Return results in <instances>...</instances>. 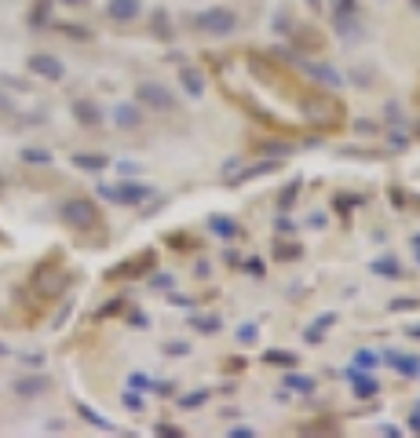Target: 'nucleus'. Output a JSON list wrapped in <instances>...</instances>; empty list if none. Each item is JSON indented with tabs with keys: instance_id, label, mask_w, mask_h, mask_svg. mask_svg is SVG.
<instances>
[{
	"instance_id": "nucleus-31",
	"label": "nucleus",
	"mask_w": 420,
	"mask_h": 438,
	"mask_svg": "<svg viewBox=\"0 0 420 438\" xmlns=\"http://www.w3.org/2000/svg\"><path fill=\"white\" fill-rule=\"evenodd\" d=\"M0 355H8V347H0Z\"/></svg>"
},
{
	"instance_id": "nucleus-32",
	"label": "nucleus",
	"mask_w": 420,
	"mask_h": 438,
	"mask_svg": "<svg viewBox=\"0 0 420 438\" xmlns=\"http://www.w3.org/2000/svg\"><path fill=\"white\" fill-rule=\"evenodd\" d=\"M416 8H420V0H416Z\"/></svg>"
},
{
	"instance_id": "nucleus-3",
	"label": "nucleus",
	"mask_w": 420,
	"mask_h": 438,
	"mask_svg": "<svg viewBox=\"0 0 420 438\" xmlns=\"http://www.w3.org/2000/svg\"><path fill=\"white\" fill-rule=\"evenodd\" d=\"M99 194L117 201V205H143L154 190H150V186H136V183H121V186H103Z\"/></svg>"
},
{
	"instance_id": "nucleus-26",
	"label": "nucleus",
	"mask_w": 420,
	"mask_h": 438,
	"mask_svg": "<svg viewBox=\"0 0 420 438\" xmlns=\"http://www.w3.org/2000/svg\"><path fill=\"white\" fill-rule=\"evenodd\" d=\"M157 434H183V431H179V427H172V424H161V427H157Z\"/></svg>"
},
{
	"instance_id": "nucleus-16",
	"label": "nucleus",
	"mask_w": 420,
	"mask_h": 438,
	"mask_svg": "<svg viewBox=\"0 0 420 438\" xmlns=\"http://www.w3.org/2000/svg\"><path fill=\"white\" fill-rule=\"evenodd\" d=\"M183 84L194 91V96H201V73H194V70H183Z\"/></svg>"
},
{
	"instance_id": "nucleus-8",
	"label": "nucleus",
	"mask_w": 420,
	"mask_h": 438,
	"mask_svg": "<svg viewBox=\"0 0 420 438\" xmlns=\"http://www.w3.org/2000/svg\"><path fill=\"white\" fill-rule=\"evenodd\" d=\"M74 117L81 121V124H88V128H91V124H99L103 121V113H99V106H95V103H74Z\"/></svg>"
},
{
	"instance_id": "nucleus-12",
	"label": "nucleus",
	"mask_w": 420,
	"mask_h": 438,
	"mask_svg": "<svg viewBox=\"0 0 420 438\" xmlns=\"http://www.w3.org/2000/svg\"><path fill=\"white\" fill-rule=\"evenodd\" d=\"M154 263V253H143V260H132V263H124V267H117L110 277H117V274H139V270H146Z\"/></svg>"
},
{
	"instance_id": "nucleus-30",
	"label": "nucleus",
	"mask_w": 420,
	"mask_h": 438,
	"mask_svg": "<svg viewBox=\"0 0 420 438\" xmlns=\"http://www.w3.org/2000/svg\"><path fill=\"white\" fill-rule=\"evenodd\" d=\"M62 4H81V0H62Z\"/></svg>"
},
{
	"instance_id": "nucleus-4",
	"label": "nucleus",
	"mask_w": 420,
	"mask_h": 438,
	"mask_svg": "<svg viewBox=\"0 0 420 438\" xmlns=\"http://www.w3.org/2000/svg\"><path fill=\"white\" fill-rule=\"evenodd\" d=\"M34 289L41 292V296H59L62 289H66V274L59 270V263H51V267H41L37 274H34Z\"/></svg>"
},
{
	"instance_id": "nucleus-29",
	"label": "nucleus",
	"mask_w": 420,
	"mask_h": 438,
	"mask_svg": "<svg viewBox=\"0 0 420 438\" xmlns=\"http://www.w3.org/2000/svg\"><path fill=\"white\" fill-rule=\"evenodd\" d=\"M409 336H420V325H416V329H409Z\"/></svg>"
},
{
	"instance_id": "nucleus-11",
	"label": "nucleus",
	"mask_w": 420,
	"mask_h": 438,
	"mask_svg": "<svg viewBox=\"0 0 420 438\" xmlns=\"http://www.w3.org/2000/svg\"><path fill=\"white\" fill-rule=\"evenodd\" d=\"M74 165H81L84 172H99V168H106V158H99V153H77Z\"/></svg>"
},
{
	"instance_id": "nucleus-10",
	"label": "nucleus",
	"mask_w": 420,
	"mask_h": 438,
	"mask_svg": "<svg viewBox=\"0 0 420 438\" xmlns=\"http://www.w3.org/2000/svg\"><path fill=\"white\" fill-rule=\"evenodd\" d=\"M114 117H117V124H121V128H136V124H139V113H136V106H128V103H121V106L114 110Z\"/></svg>"
},
{
	"instance_id": "nucleus-17",
	"label": "nucleus",
	"mask_w": 420,
	"mask_h": 438,
	"mask_svg": "<svg viewBox=\"0 0 420 438\" xmlns=\"http://www.w3.org/2000/svg\"><path fill=\"white\" fill-rule=\"evenodd\" d=\"M267 362H274V365H296V355H289V351H267Z\"/></svg>"
},
{
	"instance_id": "nucleus-33",
	"label": "nucleus",
	"mask_w": 420,
	"mask_h": 438,
	"mask_svg": "<svg viewBox=\"0 0 420 438\" xmlns=\"http://www.w3.org/2000/svg\"><path fill=\"white\" fill-rule=\"evenodd\" d=\"M416 260H420V253H416Z\"/></svg>"
},
{
	"instance_id": "nucleus-18",
	"label": "nucleus",
	"mask_w": 420,
	"mask_h": 438,
	"mask_svg": "<svg viewBox=\"0 0 420 438\" xmlns=\"http://www.w3.org/2000/svg\"><path fill=\"white\" fill-rule=\"evenodd\" d=\"M212 230L223 234V238H231V234H234V223H231V219H219V215H216V219H212Z\"/></svg>"
},
{
	"instance_id": "nucleus-23",
	"label": "nucleus",
	"mask_w": 420,
	"mask_h": 438,
	"mask_svg": "<svg viewBox=\"0 0 420 438\" xmlns=\"http://www.w3.org/2000/svg\"><path fill=\"white\" fill-rule=\"evenodd\" d=\"M238 336H241V343H252V340H256V325H241Z\"/></svg>"
},
{
	"instance_id": "nucleus-24",
	"label": "nucleus",
	"mask_w": 420,
	"mask_h": 438,
	"mask_svg": "<svg viewBox=\"0 0 420 438\" xmlns=\"http://www.w3.org/2000/svg\"><path fill=\"white\" fill-rule=\"evenodd\" d=\"M124 405L128 409H143V398L139 394H124Z\"/></svg>"
},
{
	"instance_id": "nucleus-21",
	"label": "nucleus",
	"mask_w": 420,
	"mask_h": 438,
	"mask_svg": "<svg viewBox=\"0 0 420 438\" xmlns=\"http://www.w3.org/2000/svg\"><path fill=\"white\" fill-rule=\"evenodd\" d=\"M278 256H285V260H296V256H300V248H296V245H278Z\"/></svg>"
},
{
	"instance_id": "nucleus-5",
	"label": "nucleus",
	"mask_w": 420,
	"mask_h": 438,
	"mask_svg": "<svg viewBox=\"0 0 420 438\" xmlns=\"http://www.w3.org/2000/svg\"><path fill=\"white\" fill-rule=\"evenodd\" d=\"M238 22H234V11H227V8H212V11H205V15H198V29H205V34H231Z\"/></svg>"
},
{
	"instance_id": "nucleus-7",
	"label": "nucleus",
	"mask_w": 420,
	"mask_h": 438,
	"mask_svg": "<svg viewBox=\"0 0 420 438\" xmlns=\"http://www.w3.org/2000/svg\"><path fill=\"white\" fill-rule=\"evenodd\" d=\"M106 15L114 22H132L139 15V0H110L106 4Z\"/></svg>"
},
{
	"instance_id": "nucleus-22",
	"label": "nucleus",
	"mask_w": 420,
	"mask_h": 438,
	"mask_svg": "<svg viewBox=\"0 0 420 438\" xmlns=\"http://www.w3.org/2000/svg\"><path fill=\"white\" fill-rule=\"evenodd\" d=\"M289 384L300 387V391H314V380H304V377H289Z\"/></svg>"
},
{
	"instance_id": "nucleus-9",
	"label": "nucleus",
	"mask_w": 420,
	"mask_h": 438,
	"mask_svg": "<svg viewBox=\"0 0 420 438\" xmlns=\"http://www.w3.org/2000/svg\"><path fill=\"white\" fill-rule=\"evenodd\" d=\"M41 391H48V380H44V377H26V380L15 384V394H19V398H34V394H41Z\"/></svg>"
},
{
	"instance_id": "nucleus-25",
	"label": "nucleus",
	"mask_w": 420,
	"mask_h": 438,
	"mask_svg": "<svg viewBox=\"0 0 420 438\" xmlns=\"http://www.w3.org/2000/svg\"><path fill=\"white\" fill-rule=\"evenodd\" d=\"M359 365H369V369H373V365H376V355H366V351H362V355H359Z\"/></svg>"
},
{
	"instance_id": "nucleus-1",
	"label": "nucleus",
	"mask_w": 420,
	"mask_h": 438,
	"mask_svg": "<svg viewBox=\"0 0 420 438\" xmlns=\"http://www.w3.org/2000/svg\"><path fill=\"white\" fill-rule=\"evenodd\" d=\"M62 219L77 230H91V227H99V208L84 198H74V201L62 205Z\"/></svg>"
},
{
	"instance_id": "nucleus-13",
	"label": "nucleus",
	"mask_w": 420,
	"mask_h": 438,
	"mask_svg": "<svg viewBox=\"0 0 420 438\" xmlns=\"http://www.w3.org/2000/svg\"><path fill=\"white\" fill-rule=\"evenodd\" d=\"M351 380H354V391H359V398L376 394V380H373V377H359V372H351Z\"/></svg>"
},
{
	"instance_id": "nucleus-27",
	"label": "nucleus",
	"mask_w": 420,
	"mask_h": 438,
	"mask_svg": "<svg viewBox=\"0 0 420 438\" xmlns=\"http://www.w3.org/2000/svg\"><path fill=\"white\" fill-rule=\"evenodd\" d=\"M198 329H205V332H212V329H216V322H212V318H198Z\"/></svg>"
},
{
	"instance_id": "nucleus-20",
	"label": "nucleus",
	"mask_w": 420,
	"mask_h": 438,
	"mask_svg": "<svg viewBox=\"0 0 420 438\" xmlns=\"http://www.w3.org/2000/svg\"><path fill=\"white\" fill-rule=\"evenodd\" d=\"M209 394L205 391H194V394H186V398H179V405H186V409H190V405H201Z\"/></svg>"
},
{
	"instance_id": "nucleus-28",
	"label": "nucleus",
	"mask_w": 420,
	"mask_h": 438,
	"mask_svg": "<svg viewBox=\"0 0 420 438\" xmlns=\"http://www.w3.org/2000/svg\"><path fill=\"white\" fill-rule=\"evenodd\" d=\"M409 427H413V431H420V413H416V417L409 420Z\"/></svg>"
},
{
	"instance_id": "nucleus-19",
	"label": "nucleus",
	"mask_w": 420,
	"mask_h": 438,
	"mask_svg": "<svg viewBox=\"0 0 420 438\" xmlns=\"http://www.w3.org/2000/svg\"><path fill=\"white\" fill-rule=\"evenodd\" d=\"M373 270H380V274H399V263H395V260H376Z\"/></svg>"
},
{
	"instance_id": "nucleus-2",
	"label": "nucleus",
	"mask_w": 420,
	"mask_h": 438,
	"mask_svg": "<svg viewBox=\"0 0 420 438\" xmlns=\"http://www.w3.org/2000/svg\"><path fill=\"white\" fill-rule=\"evenodd\" d=\"M136 99H139L143 106H150V110H172V106H176L172 91H169L165 84H157V81H143V84L136 88Z\"/></svg>"
},
{
	"instance_id": "nucleus-6",
	"label": "nucleus",
	"mask_w": 420,
	"mask_h": 438,
	"mask_svg": "<svg viewBox=\"0 0 420 438\" xmlns=\"http://www.w3.org/2000/svg\"><path fill=\"white\" fill-rule=\"evenodd\" d=\"M29 70H34L37 77H48V81H62V73H66L55 55H34L29 58Z\"/></svg>"
},
{
	"instance_id": "nucleus-15",
	"label": "nucleus",
	"mask_w": 420,
	"mask_h": 438,
	"mask_svg": "<svg viewBox=\"0 0 420 438\" xmlns=\"http://www.w3.org/2000/svg\"><path fill=\"white\" fill-rule=\"evenodd\" d=\"M81 417H84V420H91L95 427H103V431H114V424H110V420H103L99 413H91V409H88V405H81Z\"/></svg>"
},
{
	"instance_id": "nucleus-14",
	"label": "nucleus",
	"mask_w": 420,
	"mask_h": 438,
	"mask_svg": "<svg viewBox=\"0 0 420 438\" xmlns=\"http://www.w3.org/2000/svg\"><path fill=\"white\" fill-rule=\"evenodd\" d=\"M22 161H34V165H51V153H48V150H22Z\"/></svg>"
}]
</instances>
